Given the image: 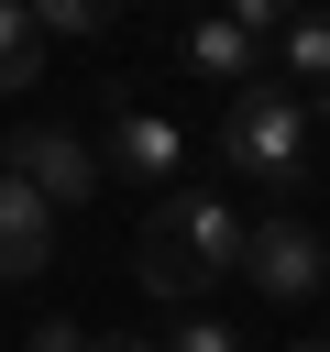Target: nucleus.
I'll list each match as a JSON object with an SVG mask.
<instances>
[{
	"mask_svg": "<svg viewBox=\"0 0 330 352\" xmlns=\"http://www.w3.org/2000/svg\"><path fill=\"white\" fill-rule=\"evenodd\" d=\"M242 209L231 198H209V187H187V198H165L154 220H143V242H132V275H143V297H165V308H187V297H209L220 275H242Z\"/></svg>",
	"mask_w": 330,
	"mask_h": 352,
	"instance_id": "obj_1",
	"label": "nucleus"
},
{
	"mask_svg": "<svg viewBox=\"0 0 330 352\" xmlns=\"http://www.w3.org/2000/svg\"><path fill=\"white\" fill-rule=\"evenodd\" d=\"M220 165L231 176H264V187H308V99L297 88H231L220 110Z\"/></svg>",
	"mask_w": 330,
	"mask_h": 352,
	"instance_id": "obj_2",
	"label": "nucleus"
},
{
	"mask_svg": "<svg viewBox=\"0 0 330 352\" xmlns=\"http://www.w3.org/2000/svg\"><path fill=\"white\" fill-rule=\"evenodd\" d=\"M0 176H22L44 209H88V187H99V154H88L66 121H22V132H11V154H0Z\"/></svg>",
	"mask_w": 330,
	"mask_h": 352,
	"instance_id": "obj_3",
	"label": "nucleus"
},
{
	"mask_svg": "<svg viewBox=\"0 0 330 352\" xmlns=\"http://www.w3.org/2000/svg\"><path fill=\"white\" fill-rule=\"evenodd\" d=\"M242 286H264V297H286V308H297V297H319V286H330V242H319L308 220H286V209H275V220H253V231H242Z\"/></svg>",
	"mask_w": 330,
	"mask_h": 352,
	"instance_id": "obj_4",
	"label": "nucleus"
},
{
	"mask_svg": "<svg viewBox=\"0 0 330 352\" xmlns=\"http://www.w3.org/2000/svg\"><path fill=\"white\" fill-rule=\"evenodd\" d=\"M44 264H55V209L22 176H0V286L11 275H44Z\"/></svg>",
	"mask_w": 330,
	"mask_h": 352,
	"instance_id": "obj_5",
	"label": "nucleus"
},
{
	"mask_svg": "<svg viewBox=\"0 0 330 352\" xmlns=\"http://www.w3.org/2000/svg\"><path fill=\"white\" fill-rule=\"evenodd\" d=\"M110 165H121V176H176V165H187V143H176V121H165V110L121 99V110H110Z\"/></svg>",
	"mask_w": 330,
	"mask_h": 352,
	"instance_id": "obj_6",
	"label": "nucleus"
},
{
	"mask_svg": "<svg viewBox=\"0 0 330 352\" xmlns=\"http://www.w3.org/2000/svg\"><path fill=\"white\" fill-rule=\"evenodd\" d=\"M187 66H198L209 88H253V77H264V55H253V33H242L231 11H209V22L187 33Z\"/></svg>",
	"mask_w": 330,
	"mask_h": 352,
	"instance_id": "obj_7",
	"label": "nucleus"
},
{
	"mask_svg": "<svg viewBox=\"0 0 330 352\" xmlns=\"http://www.w3.org/2000/svg\"><path fill=\"white\" fill-rule=\"evenodd\" d=\"M286 88L308 99V121L330 110V11H297L286 22Z\"/></svg>",
	"mask_w": 330,
	"mask_h": 352,
	"instance_id": "obj_8",
	"label": "nucleus"
},
{
	"mask_svg": "<svg viewBox=\"0 0 330 352\" xmlns=\"http://www.w3.org/2000/svg\"><path fill=\"white\" fill-rule=\"evenodd\" d=\"M44 77V22L22 0H0V88H33Z\"/></svg>",
	"mask_w": 330,
	"mask_h": 352,
	"instance_id": "obj_9",
	"label": "nucleus"
},
{
	"mask_svg": "<svg viewBox=\"0 0 330 352\" xmlns=\"http://www.w3.org/2000/svg\"><path fill=\"white\" fill-rule=\"evenodd\" d=\"M22 11H33L44 33H99V22L121 11V0H22Z\"/></svg>",
	"mask_w": 330,
	"mask_h": 352,
	"instance_id": "obj_10",
	"label": "nucleus"
},
{
	"mask_svg": "<svg viewBox=\"0 0 330 352\" xmlns=\"http://www.w3.org/2000/svg\"><path fill=\"white\" fill-rule=\"evenodd\" d=\"M220 11H231V22H242V33H275V22H297V11H308V0H220Z\"/></svg>",
	"mask_w": 330,
	"mask_h": 352,
	"instance_id": "obj_11",
	"label": "nucleus"
},
{
	"mask_svg": "<svg viewBox=\"0 0 330 352\" xmlns=\"http://www.w3.org/2000/svg\"><path fill=\"white\" fill-rule=\"evenodd\" d=\"M176 352H242V330H231V319H187V330H176Z\"/></svg>",
	"mask_w": 330,
	"mask_h": 352,
	"instance_id": "obj_12",
	"label": "nucleus"
},
{
	"mask_svg": "<svg viewBox=\"0 0 330 352\" xmlns=\"http://www.w3.org/2000/svg\"><path fill=\"white\" fill-rule=\"evenodd\" d=\"M22 352H88V330H77V319H33V341H22Z\"/></svg>",
	"mask_w": 330,
	"mask_h": 352,
	"instance_id": "obj_13",
	"label": "nucleus"
},
{
	"mask_svg": "<svg viewBox=\"0 0 330 352\" xmlns=\"http://www.w3.org/2000/svg\"><path fill=\"white\" fill-rule=\"evenodd\" d=\"M88 352H154V341H88Z\"/></svg>",
	"mask_w": 330,
	"mask_h": 352,
	"instance_id": "obj_14",
	"label": "nucleus"
},
{
	"mask_svg": "<svg viewBox=\"0 0 330 352\" xmlns=\"http://www.w3.org/2000/svg\"><path fill=\"white\" fill-rule=\"evenodd\" d=\"M297 352H330V341H297Z\"/></svg>",
	"mask_w": 330,
	"mask_h": 352,
	"instance_id": "obj_15",
	"label": "nucleus"
}]
</instances>
